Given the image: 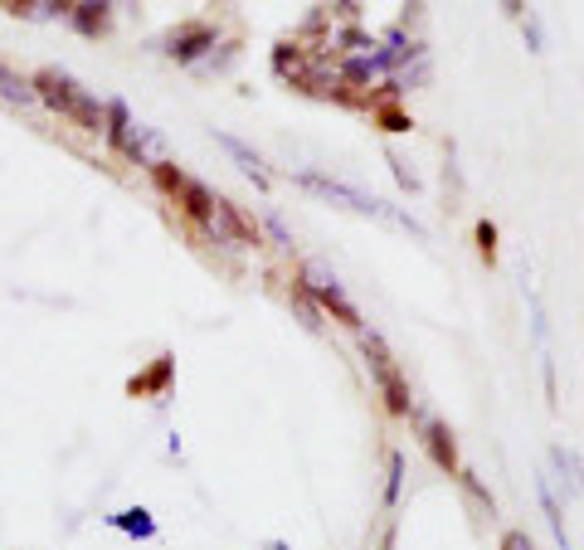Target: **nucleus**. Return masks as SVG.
Listing matches in <instances>:
<instances>
[{"label":"nucleus","instance_id":"1","mask_svg":"<svg viewBox=\"0 0 584 550\" xmlns=\"http://www.w3.org/2000/svg\"><path fill=\"white\" fill-rule=\"evenodd\" d=\"M30 88H35V98L44 103V108L59 112V117H69L73 127H83V132H103V103H98L93 93H83L69 74L44 69V74L30 78Z\"/></svg>","mask_w":584,"mask_h":550},{"label":"nucleus","instance_id":"2","mask_svg":"<svg viewBox=\"0 0 584 550\" xmlns=\"http://www.w3.org/2000/svg\"><path fill=\"white\" fill-rule=\"evenodd\" d=\"M151 176H156V185L166 190V195H176L181 200V210L190 215L195 224H205V229H215V205H219V195H210L200 181H190L181 166H171V161H156L151 166Z\"/></svg>","mask_w":584,"mask_h":550},{"label":"nucleus","instance_id":"3","mask_svg":"<svg viewBox=\"0 0 584 550\" xmlns=\"http://www.w3.org/2000/svg\"><path fill=\"white\" fill-rule=\"evenodd\" d=\"M365 356H370V366H375L380 385H385V395H390V409H395V414H404V409H409V390H404L400 370L390 366V356L380 351V341H365Z\"/></svg>","mask_w":584,"mask_h":550},{"label":"nucleus","instance_id":"4","mask_svg":"<svg viewBox=\"0 0 584 550\" xmlns=\"http://www.w3.org/2000/svg\"><path fill=\"white\" fill-rule=\"evenodd\" d=\"M132 132H137V122H132L127 103H103V137H108L112 147H117V151H127Z\"/></svg>","mask_w":584,"mask_h":550},{"label":"nucleus","instance_id":"5","mask_svg":"<svg viewBox=\"0 0 584 550\" xmlns=\"http://www.w3.org/2000/svg\"><path fill=\"white\" fill-rule=\"evenodd\" d=\"M215 44V30H205V25H195V30H181V35H171V54L181 59V64H190L195 54H205Z\"/></svg>","mask_w":584,"mask_h":550},{"label":"nucleus","instance_id":"6","mask_svg":"<svg viewBox=\"0 0 584 550\" xmlns=\"http://www.w3.org/2000/svg\"><path fill=\"white\" fill-rule=\"evenodd\" d=\"M73 25H78L83 35H98V30L108 25V0H78V5H73Z\"/></svg>","mask_w":584,"mask_h":550},{"label":"nucleus","instance_id":"7","mask_svg":"<svg viewBox=\"0 0 584 550\" xmlns=\"http://www.w3.org/2000/svg\"><path fill=\"white\" fill-rule=\"evenodd\" d=\"M0 98H5V103H35V88H30V78L10 74V69L0 64Z\"/></svg>","mask_w":584,"mask_h":550},{"label":"nucleus","instance_id":"8","mask_svg":"<svg viewBox=\"0 0 584 550\" xmlns=\"http://www.w3.org/2000/svg\"><path fill=\"white\" fill-rule=\"evenodd\" d=\"M224 147L234 151V156H239V166H244V171H249V176H254L258 185H268V176H263V166H258V156L249 147H244V142H234V137H224Z\"/></svg>","mask_w":584,"mask_h":550},{"label":"nucleus","instance_id":"9","mask_svg":"<svg viewBox=\"0 0 584 550\" xmlns=\"http://www.w3.org/2000/svg\"><path fill=\"white\" fill-rule=\"evenodd\" d=\"M429 448H434V458L443 463V468H453V443L443 439V429H438V424L429 429Z\"/></svg>","mask_w":584,"mask_h":550},{"label":"nucleus","instance_id":"10","mask_svg":"<svg viewBox=\"0 0 584 550\" xmlns=\"http://www.w3.org/2000/svg\"><path fill=\"white\" fill-rule=\"evenodd\" d=\"M0 5H5L10 15H39V10H44V0H0Z\"/></svg>","mask_w":584,"mask_h":550},{"label":"nucleus","instance_id":"11","mask_svg":"<svg viewBox=\"0 0 584 550\" xmlns=\"http://www.w3.org/2000/svg\"><path fill=\"white\" fill-rule=\"evenodd\" d=\"M477 244H482V254L492 258V249H497V229H492V224H477Z\"/></svg>","mask_w":584,"mask_h":550},{"label":"nucleus","instance_id":"12","mask_svg":"<svg viewBox=\"0 0 584 550\" xmlns=\"http://www.w3.org/2000/svg\"><path fill=\"white\" fill-rule=\"evenodd\" d=\"M117 526H127V531H142V536H151V521H146V516H122Z\"/></svg>","mask_w":584,"mask_h":550},{"label":"nucleus","instance_id":"13","mask_svg":"<svg viewBox=\"0 0 584 550\" xmlns=\"http://www.w3.org/2000/svg\"><path fill=\"white\" fill-rule=\"evenodd\" d=\"M502 5H507L511 15H526V5H521V0H502Z\"/></svg>","mask_w":584,"mask_h":550}]
</instances>
